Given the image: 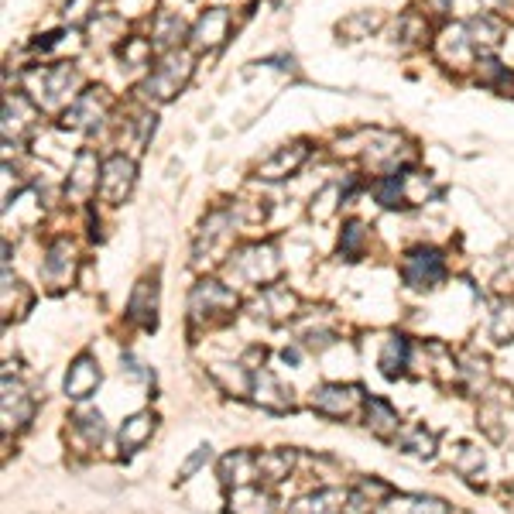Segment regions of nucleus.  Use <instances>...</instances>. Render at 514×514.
I'll list each match as a JSON object with an SVG mask.
<instances>
[{"label":"nucleus","instance_id":"f257e3e1","mask_svg":"<svg viewBox=\"0 0 514 514\" xmlns=\"http://www.w3.org/2000/svg\"><path fill=\"white\" fill-rule=\"evenodd\" d=\"M24 83H28V90L35 93V103L38 107H62V103L76 100V69L69 66V62H59V66H38L31 69L28 76H24Z\"/></svg>","mask_w":514,"mask_h":514},{"label":"nucleus","instance_id":"f03ea898","mask_svg":"<svg viewBox=\"0 0 514 514\" xmlns=\"http://www.w3.org/2000/svg\"><path fill=\"white\" fill-rule=\"evenodd\" d=\"M189 76H192V55L189 52H165L162 62H158V66L148 72V79L141 83V96L144 100L165 103L189 83Z\"/></svg>","mask_w":514,"mask_h":514},{"label":"nucleus","instance_id":"7ed1b4c3","mask_svg":"<svg viewBox=\"0 0 514 514\" xmlns=\"http://www.w3.org/2000/svg\"><path fill=\"white\" fill-rule=\"evenodd\" d=\"M237 309V295L230 292L227 285H220V281H199L196 288H192L189 295V319L192 323H220V319H230Z\"/></svg>","mask_w":514,"mask_h":514},{"label":"nucleus","instance_id":"20e7f679","mask_svg":"<svg viewBox=\"0 0 514 514\" xmlns=\"http://www.w3.org/2000/svg\"><path fill=\"white\" fill-rule=\"evenodd\" d=\"M230 271L247 285H271L281 271L275 244H247L230 257Z\"/></svg>","mask_w":514,"mask_h":514},{"label":"nucleus","instance_id":"39448f33","mask_svg":"<svg viewBox=\"0 0 514 514\" xmlns=\"http://www.w3.org/2000/svg\"><path fill=\"white\" fill-rule=\"evenodd\" d=\"M401 278L415 292H432L446 281V257L436 247H415L401 261Z\"/></svg>","mask_w":514,"mask_h":514},{"label":"nucleus","instance_id":"423d86ee","mask_svg":"<svg viewBox=\"0 0 514 514\" xmlns=\"http://www.w3.org/2000/svg\"><path fill=\"white\" fill-rule=\"evenodd\" d=\"M364 388L360 384H323L312 391V408L326 419H347L353 408L364 405Z\"/></svg>","mask_w":514,"mask_h":514},{"label":"nucleus","instance_id":"0eeeda50","mask_svg":"<svg viewBox=\"0 0 514 514\" xmlns=\"http://www.w3.org/2000/svg\"><path fill=\"white\" fill-rule=\"evenodd\" d=\"M107 110H110L107 90H86V93H79L76 100H72L69 107H66V114H62V124L72 127V131H93V127L103 124Z\"/></svg>","mask_w":514,"mask_h":514},{"label":"nucleus","instance_id":"6e6552de","mask_svg":"<svg viewBox=\"0 0 514 514\" xmlns=\"http://www.w3.org/2000/svg\"><path fill=\"white\" fill-rule=\"evenodd\" d=\"M134 179H138V168H134L131 158L124 155H114L103 162V175H100V196L107 203H124L134 189Z\"/></svg>","mask_w":514,"mask_h":514},{"label":"nucleus","instance_id":"1a4fd4ad","mask_svg":"<svg viewBox=\"0 0 514 514\" xmlns=\"http://www.w3.org/2000/svg\"><path fill=\"white\" fill-rule=\"evenodd\" d=\"M251 395H254V405H261L264 412L285 415V412H292V408H295L292 388H285V384H281L271 371H264V367L251 374Z\"/></svg>","mask_w":514,"mask_h":514},{"label":"nucleus","instance_id":"9d476101","mask_svg":"<svg viewBox=\"0 0 514 514\" xmlns=\"http://www.w3.org/2000/svg\"><path fill=\"white\" fill-rule=\"evenodd\" d=\"M227 31H230V14L223 7H210L189 31L192 52H213V48H220Z\"/></svg>","mask_w":514,"mask_h":514},{"label":"nucleus","instance_id":"9b49d317","mask_svg":"<svg viewBox=\"0 0 514 514\" xmlns=\"http://www.w3.org/2000/svg\"><path fill=\"white\" fill-rule=\"evenodd\" d=\"M295 309H299V295L288 292L285 285H264V292L254 302L257 319H268V323H285L295 316Z\"/></svg>","mask_w":514,"mask_h":514},{"label":"nucleus","instance_id":"f8f14e48","mask_svg":"<svg viewBox=\"0 0 514 514\" xmlns=\"http://www.w3.org/2000/svg\"><path fill=\"white\" fill-rule=\"evenodd\" d=\"M305 158H309V144H305V141L285 144V148H278L275 155L264 158V162L257 165V179L278 182V179H285V175H295L302 168Z\"/></svg>","mask_w":514,"mask_h":514},{"label":"nucleus","instance_id":"ddd939ff","mask_svg":"<svg viewBox=\"0 0 514 514\" xmlns=\"http://www.w3.org/2000/svg\"><path fill=\"white\" fill-rule=\"evenodd\" d=\"M127 319L131 323H141L144 329H155L158 323V278H141L131 292V302H127Z\"/></svg>","mask_w":514,"mask_h":514},{"label":"nucleus","instance_id":"4468645a","mask_svg":"<svg viewBox=\"0 0 514 514\" xmlns=\"http://www.w3.org/2000/svg\"><path fill=\"white\" fill-rule=\"evenodd\" d=\"M42 275L52 288H66L76 275V254H72L69 240H52L42 261Z\"/></svg>","mask_w":514,"mask_h":514},{"label":"nucleus","instance_id":"2eb2a0df","mask_svg":"<svg viewBox=\"0 0 514 514\" xmlns=\"http://www.w3.org/2000/svg\"><path fill=\"white\" fill-rule=\"evenodd\" d=\"M96 388H100V364L90 353H79L66 371V395L72 401H86Z\"/></svg>","mask_w":514,"mask_h":514},{"label":"nucleus","instance_id":"dca6fc26","mask_svg":"<svg viewBox=\"0 0 514 514\" xmlns=\"http://www.w3.org/2000/svg\"><path fill=\"white\" fill-rule=\"evenodd\" d=\"M35 415V401L24 391V384L11 381V374H4V425H28Z\"/></svg>","mask_w":514,"mask_h":514},{"label":"nucleus","instance_id":"f3484780","mask_svg":"<svg viewBox=\"0 0 514 514\" xmlns=\"http://www.w3.org/2000/svg\"><path fill=\"white\" fill-rule=\"evenodd\" d=\"M364 425L374 432L377 439H395L401 432L398 412L391 408V401H384V398H367L364 401Z\"/></svg>","mask_w":514,"mask_h":514},{"label":"nucleus","instance_id":"a211bd4d","mask_svg":"<svg viewBox=\"0 0 514 514\" xmlns=\"http://www.w3.org/2000/svg\"><path fill=\"white\" fill-rule=\"evenodd\" d=\"M100 175H103V168H100V162H96V151L83 148V151L76 155V165H72L69 192H72L76 199H86L96 186H100Z\"/></svg>","mask_w":514,"mask_h":514},{"label":"nucleus","instance_id":"6ab92c4d","mask_svg":"<svg viewBox=\"0 0 514 514\" xmlns=\"http://www.w3.org/2000/svg\"><path fill=\"white\" fill-rule=\"evenodd\" d=\"M220 480L223 487H247L257 480V456L247 449H234L230 456L220 460Z\"/></svg>","mask_w":514,"mask_h":514},{"label":"nucleus","instance_id":"aec40b11","mask_svg":"<svg viewBox=\"0 0 514 514\" xmlns=\"http://www.w3.org/2000/svg\"><path fill=\"white\" fill-rule=\"evenodd\" d=\"M230 514H275V494L257 484L230 491Z\"/></svg>","mask_w":514,"mask_h":514},{"label":"nucleus","instance_id":"412c9836","mask_svg":"<svg viewBox=\"0 0 514 514\" xmlns=\"http://www.w3.org/2000/svg\"><path fill=\"white\" fill-rule=\"evenodd\" d=\"M155 415L151 412H138L131 415L124 425H120V453L124 456H134L138 449L148 446V439L155 436Z\"/></svg>","mask_w":514,"mask_h":514},{"label":"nucleus","instance_id":"4be33fe9","mask_svg":"<svg viewBox=\"0 0 514 514\" xmlns=\"http://www.w3.org/2000/svg\"><path fill=\"white\" fill-rule=\"evenodd\" d=\"M350 494L347 491H333V487H326V491H316L309 497H302V501H295L288 514H340L347 508Z\"/></svg>","mask_w":514,"mask_h":514},{"label":"nucleus","instance_id":"5701e85b","mask_svg":"<svg viewBox=\"0 0 514 514\" xmlns=\"http://www.w3.org/2000/svg\"><path fill=\"white\" fill-rule=\"evenodd\" d=\"M31 120H35V107H31L24 96H7L4 100V138L11 141H21L24 134L31 131Z\"/></svg>","mask_w":514,"mask_h":514},{"label":"nucleus","instance_id":"b1692460","mask_svg":"<svg viewBox=\"0 0 514 514\" xmlns=\"http://www.w3.org/2000/svg\"><path fill=\"white\" fill-rule=\"evenodd\" d=\"M467 35L473 42V52L491 55L501 45V21L491 18V14H477V18L467 21Z\"/></svg>","mask_w":514,"mask_h":514},{"label":"nucleus","instance_id":"393cba45","mask_svg":"<svg viewBox=\"0 0 514 514\" xmlns=\"http://www.w3.org/2000/svg\"><path fill=\"white\" fill-rule=\"evenodd\" d=\"M295 467V453L292 449H268V453L257 456V477L264 484H281V480L292 473Z\"/></svg>","mask_w":514,"mask_h":514},{"label":"nucleus","instance_id":"a878e982","mask_svg":"<svg viewBox=\"0 0 514 514\" xmlns=\"http://www.w3.org/2000/svg\"><path fill=\"white\" fill-rule=\"evenodd\" d=\"M408 357H412V343H408L405 336H391L381 350V360H377V364H381V374L388 377V381H395V377L405 374Z\"/></svg>","mask_w":514,"mask_h":514},{"label":"nucleus","instance_id":"bb28decb","mask_svg":"<svg viewBox=\"0 0 514 514\" xmlns=\"http://www.w3.org/2000/svg\"><path fill=\"white\" fill-rule=\"evenodd\" d=\"M405 182H408V172H391V175H384V179L374 186L377 203L388 206V210H405V206H408Z\"/></svg>","mask_w":514,"mask_h":514},{"label":"nucleus","instance_id":"cd10ccee","mask_svg":"<svg viewBox=\"0 0 514 514\" xmlns=\"http://www.w3.org/2000/svg\"><path fill=\"white\" fill-rule=\"evenodd\" d=\"M398 443H401V453L419 456V460H432V456H436V436H432L425 425H412V429H405L398 436Z\"/></svg>","mask_w":514,"mask_h":514},{"label":"nucleus","instance_id":"c85d7f7f","mask_svg":"<svg viewBox=\"0 0 514 514\" xmlns=\"http://www.w3.org/2000/svg\"><path fill=\"white\" fill-rule=\"evenodd\" d=\"M182 35H186V24L179 21V14H158L151 45H155L158 52H175V42H182Z\"/></svg>","mask_w":514,"mask_h":514},{"label":"nucleus","instance_id":"c756f323","mask_svg":"<svg viewBox=\"0 0 514 514\" xmlns=\"http://www.w3.org/2000/svg\"><path fill=\"white\" fill-rule=\"evenodd\" d=\"M391 514H453V511H449L439 497L408 494V497H398V501L391 504Z\"/></svg>","mask_w":514,"mask_h":514},{"label":"nucleus","instance_id":"7c9ffc66","mask_svg":"<svg viewBox=\"0 0 514 514\" xmlns=\"http://www.w3.org/2000/svg\"><path fill=\"white\" fill-rule=\"evenodd\" d=\"M72 429L83 432L90 443H103V436H107V425H103V415L96 412V408H79V412L72 415Z\"/></svg>","mask_w":514,"mask_h":514},{"label":"nucleus","instance_id":"2f4dec72","mask_svg":"<svg viewBox=\"0 0 514 514\" xmlns=\"http://www.w3.org/2000/svg\"><path fill=\"white\" fill-rule=\"evenodd\" d=\"M364 240H367L364 223H360V220L343 223V234H340V254L347 257V261H357V257L364 254Z\"/></svg>","mask_w":514,"mask_h":514},{"label":"nucleus","instance_id":"473e14b6","mask_svg":"<svg viewBox=\"0 0 514 514\" xmlns=\"http://www.w3.org/2000/svg\"><path fill=\"white\" fill-rule=\"evenodd\" d=\"M491 333H494V340H501V343L514 340V302H504L501 309L494 312Z\"/></svg>","mask_w":514,"mask_h":514},{"label":"nucleus","instance_id":"72a5a7b5","mask_svg":"<svg viewBox=\"0 0 514 514\" xmlns=\"http://www.w3.org/2000/svg\"><path fill=\"white\" fill-rule=\"evenodd\" d=\"M96 7H100V0H69V4H66V21H72V24L93 21L96 14H100Z\"/></svg>","mask_w":514,"mask_h":514},{"label":"nucleus","instance_id":"f704fd0d","mask_svg":"<svg viewBox=\"0 0 514 514\" xmlns=\"http://www.w3.org/2000/svg\"><path fill=\"white\" fill-rule=\"evenodd\" d=\"M336 196H340V189H336V186H326L323 192H319L316 199H312V203H323V206H319V210H312V216H316L319 223H323V220H329V216L336 213V203H333Z\"/></svg>","mask_w":514,"mask_h":514},{"label":"nucleus","instance_id":"c9c22d12","mask_svg":"<svg viewBox=\"0 0 514 514\" xmlns=\"http://www.w3.org/2000/svg\"><path fill=\"white\" fill-rule=\"evenodd\" d=\"M460 449H463V453H460V460H456V470L473 473V470L484 467V456H480V449H473V446H460Z\"/></svg>","mask_w":514,"mask_h":514},{"label":"nucleus","instance_id":"e433bc0d","mask_svg":"<svg viewBox=\"0 0 514 514\" xmlns=\"http://www.w3.org/2000/svg\"><path fill=\"white\" fill-rule=\"evenodd\" d=\"M210 456H213V449H210V446H199V449H196V453H192V456H189V460H186V467H182V470H179V480H189V477H192V473H196L199 467H203V463H206V460H210Z\"/></svg>","mask_w":514,"mask_h":514}]
</instances>
